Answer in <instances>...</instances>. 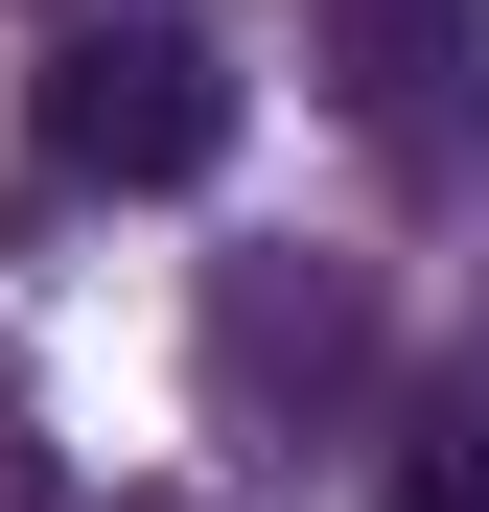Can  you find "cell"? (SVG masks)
<instances>
[{
  "label": "cell",
  "mask_w": 489,
  "mask_h": 512,
  "mask_svg": "<svg viewBox=\"0 0 489 512\" xmlns=\"http://www.w3.org/2000/svg\"><path fill=\"white\" fill-rule=\"evenodd\" d=\"M233 163V47L163 0H70L47 47V187H210Z\"/></svg>",
  "instance_id": "cell-1"
},
{
  "label": "cell",
  "mask_w": 489,
  "mask_h": 512,
  "mask_svg": "<svg viewBox=\"0 0 489 512\" xmlns=\"http://www.w3.org/2000/svg\"><path fill=\"white\" fill-rule=\"evenodd\" d=\"M350 350H373V303H350V280H303V256H233V303H210V373H233V396L350 373Z\"/></svg>",
  "instance_id": "cell-2"
},
{
  "label": "cell",
  "mask_w": 489,
  "mask_h": 512,
  "mask_svg": "<svg viewBox=\"0 0 489 512\" xmlns=\"http://www.w3.org/2000/svg\"><path fill=\"white\" fill-rule=\"evenodd\" d=\"M443 70H466V0H350V24H326V94H350V117H396V140H420V94H443Z\"/></svg>",
  "instance_id": "cell-3"
},
{
  "label": "cell",
  "mask_w": 489,
  "mask_h": 512,
  "mask_svg": "<svg viewBox=\"0 0 489 512\" xmlns=\"http://www.w3.org/2000/svg\"><path fill=\"white\" fill-rule=\"evenodd\" d=\"M396 512H489V396L443 419V443H420V466H396Z\"/></svg>",
  "instance_id": "cell-4"
},
{
  "label": "cell",
  "mask_w": 489,
  "mask_h": 512,
  "mask_svg": "<svg viewBox=\"0 0 489 512\" xmlns=\"http://www.w3.org/2000/svg\"><path fill=\"white\" fill-rule=\"evenodd\" d=\"M0 512H70V489H47V443H24V419H0Z\"/></svg>",
  "instance_id": "cell-5"
},
{
  "label": "cell",
  "mask_w": 489,
  "mask_h": 512,
  "mask_svg": "<svg viewBox=\"0 0 489 512\" xmlns=\"http://www.w3.org/2000/svg\"><path fill=\"white\" fill-rule=\"evenodd\" d=\"M140 512H187V489H140Z\"/></svg>",
  "instance_id": "cell-6"
}]
</instances>
